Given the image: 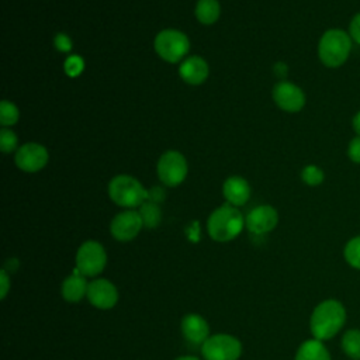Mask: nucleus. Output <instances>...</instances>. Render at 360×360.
Listing matches in <instances>:
<instances>
[{
	"mask_svg": "<svg viewBox=\"0 0 360 360\" xmlns=\"http://www.w3.org/2000/svg\"><path fill=\"white\" fill-rule=\"evenodd\" d=\"M352 128L356 135H360V110L352 118Z\"/></svg>",
	"mask_w": 360,
	"mask_h": 360,
	"instance_id": "2f4dec72",
	"label": "nucleus"
},
{
	"mask_svg": "<svg viewBox=\"0 0 360 360\" xmlns=\"http://www.w3.org/2000/svg\"><path fill=\"white\" fill-rule=\"evenodd\" d=\"M222 193H224V197L226 198L228 204L239 207V205H243L249 200L250 187L245 179L232 176L225 180V183L222 186Z\"/></svg>",
	"mask_w": 360,
	"mask_h": 360,
	"instance_id": "2eb2a0df",
	"label": "nucleus"
},
{
	"mask_svg": "<svg viewBox=\"0 0 360 360\" xmlns=\"http://www.w3.org/2000/svg\"><path fill=\"white\" fill-rule=\"evenodd\" d=\"M276 104L287 112H298L305 105V94L301 87L291 82H280L273 89Z\"/></svg>",
	"mask_w": 360,
	"mask_h": 360,
	"instance_id": "9b49d317",
	"label": "nucleus"
},
{
	"mask_svg": "<svg viewBox=\"0 0 360 360\" xmlns=\"http://www.w3.org/2000/svg\"><path fill=\"white\" fill-rule=\"evenodd\" d=\"M274 72H276L277 76H284L287 73V66L283 62H278L274 66Z\"/></svg>",
	"mask_w": 360,
	"mask_h": 360,
	"instance_id": "473e14b6",
	"label": "nucleus"
},
{
	"mask_svg": "<svg viewBox=\"0 0 360 360\" xmlns=\"http://www.w3.org/2000/svg\"><path fill=\"white\" fill-rule=\"evenodd\" d=\"M197 20L202 24H212L219 17V3L217 0H198L195 7Z\"/></svg>",
	"mask_w": 360,
	"mask_h": 360,
	"instance_id": "aec40b11",
	"label": "nucleus"
},
{
	"mask_svg": "<svg viewBox=\"0 0 360 360\" xmlns=\"http://www.w3.org/2000/svg\"><path fill=\"white\" fill-rule=\"evenodd\" d=\"M87 288H89V283L86 277L79 271H76L63 280L60 292L66 302L75 304L82 301L87 295Z\"/></svg>",
	"mask_w": 360,
	"mask_h": 360,
	"instance_id": "dca6fc26",
	"label": "nucleus"
},
{
	"mask_svg": "<svg viewBox=\"0 0 360 360\" xmlns=\"http://www.w3.org/2000/svg\"><path fill=\"white\" fill-rule=\"evenodd\" d=\"M345 262L354 270H360V235L350 238L343 248Z\"/></svg>",
	"mask_w": 360,
	"mask_h": 360,
	"instance_id": "412c9836",
	"label": "nucleus"
},
{
	"mask_svg": "<svg viewBox=\"0 0 360 360\" xmlns=\"http://www.w3.org/2000/svg\"><path fill=\"white\" fill-rule=\"evenodd\" d=\"M243 226V215L231 204H224L214 210L207 221L208 235L217 242H229L235 239L242 232Z\"/></svg>",
	"mask_w": 360,
	"mask_h": 360,
	"instance_id": "7ed1b4c3",
	"label": "nucleus"
},
{
	"mask_svg": "<svg viewBox=\"0 0 360 360\" xmlns=\"http://www.w3.org/2000/svg\"><path fill=\"white\" fill-rule=\"evenodd\" d=\"M158 174L163 184L174 187L180 184L187 174V162L177 150L165 152L158 162Z\"/></svg>",
	"mask_w": 360,
	"mask_h": 360,
	"instance_id": "6e6552de",
	"label": "nucleus"
},
{
	"mask_svg": "<svg viewBox=\"0 0 360 360\" xmlns=\"http://www.w3.org/2000/svg\"><path fill=\"white\" fill-rule=\"evenodd\" d=\"M347 32L353 41V44L360 45V11H357L349 21Z\"/></svg>",
	"mask_w": 360,
	"mask_h": 360,
	"instance_id": "cd10ccee",
	"label": "nucleus"
},
{
	"mask_svg": "<svg viewBox=\"0 0 360 360\" xmlns=\"http://www.w3.org/2000/svg\"><path fill=\"white\" fill-rule=\"evenodd\" d=\"M18 110L13 103L7 100H3L0 103V122L3 127L15 124L18 121Z\"/></svg>",
	"mask_w": 360,
	"mask_h": 360,
	"instance_id": "b1692460",
	"label": "nucleus"
},
{
	"mask_svg": "<svg viewBox=\"0 0 360 360\" xmlns=\"http://www.w3.org/2000/svg\"><path fill=\"white\" fill-rule=\"evenodd\" d=\"M110 198L120 207H141L148 200V191L134 177L128 174L115 176L108 184Z\"/></svg>",
	"mask_w": 360,
	"mask_h": 360,
	"instance_id": "20e7f679",
	"label": "nucleus"
},
{
	"mask_svg": "<svg viewBox=\"0 0 360 360\" xmlns=\"http://www.w3.org/2000/svg\"><path fill=\"white\" fill-rule=\"evenodd\" d=\"M76 270L84 277L98 276L107 264L104 246L97 240H86L76 252Z\"/></svg>",
	"mask_w": 360,
	"mask_h": 360,
	"instance_id": "423d86ee",
	"label": "nucleus"
},
{
	"mask_svg": "<svg viewBox=\"0 0 360 360\" xmlns=\"http://www.w3.org/2000/svg\"><path fill=\"white\" fill-rule=\"evenodd\" d=\"M55 46L60 51V52H69L72 49V41L68 35L65 34H58L55 37Z\"/></svg>",
	"mask_w": 360,
	"mask_h": 360,
	"instance_id": "c85d7f7f",
	"label": "nucleus"
},
{
	"mask_svg": "<svg viewBox=\"0 0 360 360\" xmlns=\"http://www.w3.org/2000/svg\"><path fill=\"white\" fill-rule=\"evenodd\" d=\"M0 284H1V294H0V297H1V300H4L7 292H8V288H10V278H8L7 273H6V270H1V273H0Z\"/></svg>",
	"mask_w": 360,
	"mask_h": 360,
	"instance_id": "7c9ffc66",
	"label": "nucleus"
},
{
	"mask_svg": "<svg viewBox=\"0 0 360 360\" xmlns=\"http://www.w3.org/2000/svg\"><path fill=\"white\" fill-rule=\"evenodd\" d=\"M340 347L350 360H360V329L352 328L345 330L340 338Z\"/></svg>",
	"mask_w": 360,
	"mask_h": 360,
	"instance_id": "6ab92c4d",
	"label": "nucleus"
},
{
	"mask_svg": "<svg viewBox=\"0 0 360 360\" xmlns=\"http://www.w3.org/2000/svg\"><path fill=\"white\" fill-rule=\"evenodd\" d=\"M174 360H200V359L195 356H180V357H176Z\"/></svg>",
	"mask_w": 360,
	"mask_h": 360,
	"instance_id": "72a5a7b5",
	"label": "nucleus"
},
{
	"mask_svg": "<svg viewBox=\"0 0 360 360\" xmlns=\"http://www.w3.org/2000/svg\"><path fill=\"white\" fill-rule=\"evenodd\" d=\"M17 146V136L11 129L3 128L0 131V149L3 153H10Z\"/></svg>",
	"mask_w": 360,
	"mask_h": 360,
	"instance_id": "393cba45",
	"label": "nucleus"
},
{
	"mask_svg": "<svg viewBox=\"0 0 360 360\" xmlns=\"http://www.w3.org/2000/svg\"><path fill=\"white\" fill-rule=\"evenodd\" d=\"M65 72H66V75L68 76H70V77H76V76H79L82 72H83V69H84V62H83V59L80 58V56H77V55H72V56H69L66 60H65Z\"/></svg>",
	"mask_w": 360,
	"mask_h": 360,
	"instance_id": "a878e982",
	"label": "nucleus"
},
{
	"mask_svg": "<svg viewBox=\"0 0 360 360\" xmlns=\"http://www.w3.org/2000/svg\"><path fill=\"white\" fill-rule=\"evenodd\" d=\"M347 158L352 163L360 165V135H354L347 145Z\"/></svg>",
	"mask_w": 360,
	"mask_h": 360,
	"instance_id": "bb28decb",
	"label": "nucleus"
},
{
	"mask_svg": "<svg viewBox=\"0 0 360 360\" xmlns=\"http://www.w3.org/2000/svg\"><path fill=\"white\" fill-rule=\"evenodd\" d=\"M346 308L335 298L321 301L309 316V330L314 339L329 340L335 338L346 323Z\"/></svg>",
	"mask_w": 360,
	"mask_h": 360,
	"instance_id": "f257e3e1",
	"label": "nucleus"
},
{
	"mask_svg": "<svg viewBox=\"0 0 360 360\" xmlns=\"http://www.w3.org/2000/svg\"><path fill=\"white\" fill-rule=\"evenodd\" d=\"M48 162L46 149L35 142L22 145L15 152V165L24 172H38Z\"/></svg>",
	"mask_w": 360,
	"mask_h": 360,
	"instance_id": "f8f14e48",
	"label": "nucleus"
},
{
	"mask_svg": "<svg viewBox=\"0 0 360 360\" xmlns=\"http://www.w3.org/2000/svg\"><path fill=\"white\" fill-rule=\"evenodd\" d=\"M353 49V41L347 31L342 28L326 30L318 42V58L326 68L343 66Z\"/></svg>",
	"mask_w": 360,
	"mask_h": 360,
	"instance_id": "f03ea898",
	"label": "nucleus"
},
{
	"mask_svg": "<svg viewBox=\"0 0 360 360\" xmlns=\"http://www.w3.org/2000/svg\"><path fill=\"white\" fill-rule=\"evenodd\" d=\"M139 215L142 218V222H143V226H148V228H155L159 225L160 222V218H162V214H160V210L158 207V204L152 202V201H145L141 207H139Z\"/></svg>",
	"mask_w": 360,
	"mask_h": 360,
	"instance_id": "4be33fe9",
	"label": "nucleus"
},
{
	"mask_svg": "<svg viewBox=\"0 0 360 360\" xmlns=\"http://www.w3.org/2000/svg\"><path fill=\"white\" fill-rule=\"evenodd\" d=\"M180 329L186 340L194 345H202L210 338L208 322L198 314H187L183 316Z\"/></svg>",
	"mask_w": 360,
	"mask_h": 360,
	"instance_id": "4468645a",
	"label": "nucleus"
},
{
	"mask_svg": "<svg viewBox=\"0 0 360 360\" xmlns=\"http://www.w3.org/2000/svg\"><path fill=\"white\" fill-rule=\"evenodd\" d=\"M188 38L176 30H163L155 38V51L167 62H179L188 51Z\"/></svg>",
	"mask_w": 360,
	"mask_h": 360,
	"instance_id": "0eeeda50",
	"label": "nucleus"
},
{
	"mask_svg": "<svg viewBox=\"0 0 360 360\" xmlns=\"http://www.w3.org/2000/svg\"><path fill=\"white\" fill-rule=\"evenodd\" d=\"M294 360H332V357L325 343L312 338L300 345Z\"/></svg>",
	"mask_w": 360,
	"mask_h": 360,
	"instance_id": "a211bd4d",
	"label": "nucleus"
},
{
	"mask_svg": "<svg viewBox=\"0 0 360 360\" xmlns=\"http://www.w3.org/2000/svg\"><path fill=\"white\" fill-rule=\"evenodd\" d=\"M301 179L302 181L309 186V187H316L321 186L325 180V173L323 170L316 166V165H307L302 172H301Z\"/></svg>",
	"mask_w": 360,
	"mask_h": 360,
	"instance_id": "5701e85b",
	"label": "nucleus"
},
{
	"mask_svg": "<svg viewBox=\"0 0 360 360\" xmlns=\"http://www.w3.org/2000/svg\"><path fill=\"white\" fill-rule=\"evenodd\" d=\"M87 300L97 309H111L118 301L117 287L107 278H94L89 283Z\"/></svg>",
	"mask_w": 360,
	"mask_h": 360,
	"instance_id": "9d476101",
	"label": "nucleus"
},
{
	"mask_svg": "<svg viewBox=\"0 0 360 360\" xmlns=\"http://www.w3.org/2000/svg\"><path fill=\"white\" fill-rule=\"evenodd\" d=\"M179 73L188 84H200L208 76V65L202 58L191 56L180 65Z\"/></svg>",
	"mask_w": 360,
	"mask_h": 360,
	"instance_id": "f3484780",
	"label": "nucleus"
},
{
	"mask_svg": "<svg viewBox=\"0 0 360 360\" xmlns=\"http://www.w3.org/2000/svg\"><path fill=\"white\" fill-rule=\"evenodd\" d=\"M165 198V190L162 187H152L150 190H148V201H152L155 204L163 201Z\"/></svg>",
	"mask_w": 360,
	"mask_h": 360,
	"instance_id": "c756f323",
	"label": "nucleus"
},
{
	"mask_svg": "<svg viewBox=\"0 0 360 360\" xmlns=\"http://www.w3.org/2000/svg\"><path fill=\"white\" fill-rule=\"evenodd\" d=\"M204 360H238L242 354V343L229 333H215L201 345Z\"/></svg>",
	"mask_w": 360,
	"mask_h": 360,
	"instance_id": "39448f33",
	"label": "nucleus"
},
{
	"mask_svg": "<svg viewBox=\"0 0 360 360\" xmlns=\"http://www.w3.org/2000/svg\"><path fill=\"white\" fill-rule=\"evenodd\" d=\"M278 214L271 205H259L245 218V226L255 235H263L276 228Z\"/></svg>",
	"mask_w": 360,
	"mask_h": 360,
	"instance_id": "ddd939ff",
	"label": "nucleus"
},
{
	"mask_svg": "<svg viewBox=\"0 0 360 360\" xmlns=\"http://www.w3.org/2000/svg\"><path fill=\"white\" fill-rule=\"evenodd\" d=\"M142 226H143V222L139 212L134 210H127L117 214L112 218L110 224V232L114 239L120 242H128L136 238Z\"/></svg>",
	"mask_w": 360,
	"mask_h": 360,
	"instance_id": "1a4fd4ad",
	"label": "nucleus"
}]
</instances>
